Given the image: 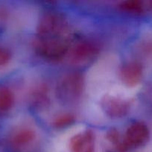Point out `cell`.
<instances>
[{
	"label": "cell",
	"instance_id": "3957f363",
	"mask_svg": "<svg viewBox=\"0 0 152 152\" xmlns=\"http://www.w3.org/2000/svg\"><path fill=\"white\" fill-rule=\"evenodd\" d=\"M69 26L63 15L57 12H46L40 17L37 27L38 37L69 36Z\"/></svg>",
	"mask_w": 152,
	"mask_h": 152
},
{
	"label": "cell",
	"instance_id": "5bb4252c",
	"mask_svg": "<svg viewBox=\"0 0 152 152\" xmlns=\"http://www.w3.org/2000/svg\"><path fill=\"white\" fill-rule=\"evenodd\" d=\"M107 139L110 142L116 146L119 151H122V145H123V138H121L119 132L116 129H112L107 133Z\"/></svg>",
	"mask_w": 152,
	"mask_h": 152
},
{
	"label": "cell",
	"instance_id": "2e32d148",
	"mask_svg": "<svg viewBox=\"0 0 152 152\" xmlns=\"http://www.w3.org/2000/svg\"><path fill=\"white\" fill-rule=\"evenodd\" d=\"M147 7H148L151 10H152V1H148V2L147 3Z\"/></svg>",
	"mask_w": 152,
	"mask_h": 152
},
{
	"label": "cell",
	"instance_id": "7c38bea8",
	"mask_svg": "<svg viewBox=\"0 0 152 152\" xmlns=\"http://www.w3.org/2000/svg\"><path fill=\"white\" fill-rule=\"evenodd\" d=\"M31 102L33 105L37 107H43L49 102V95L48 90L44 86H40L34 91L31 96Z\"/></svg>",
	"mask_w": 152,
	"mask_h": 152
},
{
	"label": "cell",
	"instance_id": "8992f818",
	"mask_svg": "<svg viewBox=\"0 0 152 152\" xmlns=\"http://www.w3.org/2000/svg\"><path fill=\"white\" fill-rule=\"evenodd\" d=\"M98 53L99 48L96 44L92 42L81 41L70 48L67 55L71 63L83 65L92 60Z\"/></svg>",
	"mask_w": 152,
	"mask_h": 152
},
{
	"label": "cell",
	"instance_id": "ba28073f",
	"mask_svg": "<svg viewBox=\"0 0 152 152\" xmlns=\"http://www.w3.org/2000/svg\"><path fill=\"white\" fill-rule=\"evenodd\" d=\"M143 77V68L138 62H128L119 71V78L128 88H134L139 84Z\"/></svg>",
	"mask_w": 152,
	"mask_h": 152
},
{
	"label": "cell",
	"instance_id": "4fadbf2b",
	"mask_svg": "<svg viewBox=\"0 0 152 152\" xmlns=\"http://www.w3.org/2000/svg\"><path fill=\"white\" fill-rule=\"evenodd\" d=\"M75 122V117L74 115L70 114H60L54 119L52 124L56 129H65L72 126Z\"/></svg>",
	"mask_w": 152,
	"mask_h": 152
},
{
	"label": "cell",
	"instance_id": "9a60e30c",
	"mask_svg": "<svg viewBox=\"0 0 152 152\" xmlns=\"http://www.w3.org/2000/svg\"><path fill=\"white\" fill-rule=\"evenodd\" d=\"M11 60V53L7 48L0 45V68L6 66Z\"/></svg>",
	"mask_w": 152,
	"mask_h": 152
},
{
	"label": "cell",
	"instance_id": "6da1fadb",
	"mask_svg": "<svg viewBox=\"0 0 152 152\" xmlns=\"http://www.w3.org/2000/svg\"><path fill=\"white\" fill-rule=\"evenodd\" d=\"M34 48L40 57L51 61L61 59L70 49L68 36L65 37H38L34 42Z\"/></svg>",
	"mask_w": 152,
	"mask_h": 152
},
{
	"label": "cell",
	"instance_id": "8fae6325",
	"mask_svg": "<svg viewBox=\"0 0 152 152\" xmlns=\"http://www.w3.org/2000/svg\"><path fill=\"white\" fill-rule=\"evenodd\" d=\"M119 7L121 10L125 13L131 14H140L143 12L145 6L143 2L138 0H128L122 1L119 4Z\"/></svg>",
	"mask_w": 152,
	"mask_h": 152
},
{
	"label": "cell",
	"instance_id": "9c48e42d",
	"mask_svg": "<svg viewBox=\"0 0 152 152\" xmlns=\"http://www.w3.org/2000/svg\"><path fill=\"white\" fill-rule=\"evenodd\" d=\"M36 138V133L33 129L27 127L19 128L12 133L10 142L15 148H23L31 144Z\"/></svg>",
	"mask_w": 152,
	"mask_h": 152
},
{
	"label": "cell",
	"instance_id": "30bf717a",
	"mask_svg": "<svg viewBox=\"0 0 152 152\" xmlns=\"http://www.w3.org/2000/svg\"><path fill=\"white\" fill-rule=\"evenodd\" d=\"M14 102L13 92L7 86H0V114L8 112L13 108Z\"/></svg>",
	"mask_w": 152,
	"mask_h": 152
},
{
	"label": "cell",
	"instance_id": "52a82bcc",
	"mask_svg": "<svg viewBox=\"0 0 152 152\" xmlns=\"http://www.w3.org/2000/svg\"><path fill=\"white\" fill-rule=\"evenodd\" d=\"M95 145V134L89 129H86L74 135L69 142L72 152H94Z\"/></svg>",
	"mask_w": 152,
	"mask_h": 152
},
{
	"label": "cell",
	"instance_id": "277c9868",
	"mask_svg": "<svg viewBox=\"0 0 152 152\" xmlns=\"http://www.w3.org/2000/svg\"><path fill=\"white\" fill-rule=\"evenodd\" d=\"M150 138V131L145 123L135 122L128 126L123 137L122 151L145 145Z\"/></svg>",
	"mask_w": 152,
	"mask_h": 152
},
{
	"label": "cell",
	"instance_id": "7a4b0ae2",
	"mask_svg": "<svg viewBox=\"0 0 152 152\" xmlns=\"http://www.w3.org/2000/svg\"><path fill=\"white\" fill-rule=\"evenodd\" d=\"M84 90V80L79 73H70L58 82L56 95L61 101L72 103L79 100Z\"/></svg>",
	"mask_w": 152,
	"mask_h": 152
},
{
	"label": "cell",
	"instance_id": "5b68a950",
	"mask_svg": "<svg viewBox=\"0 0 152 152\" xmlns=\"http://www.w3.org/2000/svg\"><path fill=\"white\" fill-rule=\"evenodd\" d=\"M101 107L110 118L120 119L129 113L131 104L126 98L118 95L108 94L101 99Z\"/></svg>",
	"mask_w": 152,
	"mask_h": 152
}]
</instances>
